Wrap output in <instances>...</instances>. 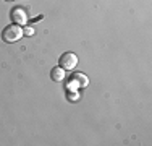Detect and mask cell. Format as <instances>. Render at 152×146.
<instances>
[{
	"instance_id": "cell-1",
	"label": "cell",
	"mask_w": 152,
	"mask_h": 146,
	"mask_svg": "<svg viewBox=\"0 0 152 146\" xmlns=\"http://www.w3.org/2000/svg\"><path fill=\"white\" fill-rule=\"evenodd\" d=\"M21 36H23V29L18 26V24H15V23L5 26L3 31H2V39L5 42H8V44H13V42L20 41Z\"/></svg>"
},
{
	"instance_id": "cell-2",
	"label": "cell",
	"mask_w": 152,
	"mask_h": 146,
	"mask_svg": "<svg viewBox=\"0 0 152 146\" xmlns=\"http://www.w3.org/2000/svg\"><path fill=\"white\" fill-rule=\"evenodd\" d=\"M76 65H78V57H76V54H73V52H65V54H61L60 58H58V67H61L65 72L73 70Z\"/></svg>"
},
{
	"instance_id": "cell-3",
	"label": "cell",
	"mask_w": 152,
	"mask_h": 146,
	"mask_svg": "<svg viewBox=\"0 0 152 146\" xmlns=\"http://www.w3.org/2000/svg\"><path fill=\"white\" fill-rule=\"evenodd\" d=\"M10 18H12V21H13L15 24H18V26H23V24L28 23V15H26V12H24L23 8H20V7L12 10Z\"/></svg>"
},
{
	"instance_id": "cell-4",
	"label": "cell",
	"mask_w": 152,
	"mask_h": 146,
	"mask_svg": "<svg viewBox=\"0 0 152 146\" xmlns=\"http://www.w3.org/2000/svg\"><path fill=\"white\" fill-rule=\"evenodd\" d=\"M71 80H73V83L76 85V88H86V86L89 85V78L84 75V73H81V72L73 73Z\"/></svg>"
},
{
	"instance_id": "cell-5",
	"label": "cell",
	"mask_w": 152,
	"mask_h": 146,
	"mask_svg": "<svg viewBox=\"0 0 152 146\" xmlns=\"http://www.w3.org/2000/svg\"><path fill=\"white\" fill-rule=\"evenodd\" d=\"M50 78L53 81H63L65 80V70L61 67H53L52 72H50Z\"/></svg>"
},
{
	"instance_id": "cell-6",
	"label": "cell",
	"mask_w": 152,
	"mask_h": 146,
	"mask_svg": "<svg viewBox=\"0 0 152 146\" xmlns=\"http://www.w3.org/2000/svg\"><path fill=\"white\" fill-rule=\"evenodd\" d=\"M23 34H26V36H32V34H34V29H32L31 26H26V28L23 29Z\"/></svg>"
},
{
	"instance_id": "cell-7",
	"label": "cell",
	"mask_w": 152,
	"mask_h": 146,
	"mask_svg": "<svg viewBox=\"0 0 152 146\" xmlns=\"http://www.w3.org/2000/svg\"><path fill=\"white\" fill-rule=\"evenodd\" d=\"M68 97H70V99H79V94H78V91H76V93H71V91H70V94H68Z\"/></svg>"
},
{
	"instance_id": "cell-8",
	"label": "cell",
	"mask_w": 152,
	"mask_h": 146,
	"mask_svg": "<svg viewBox=\"0 0 152 146\" xmlns=\"http://www.w3.org/2000/svg\"><path fill=\"white\" fill-rule=\"evenodd\" d=\"M42 18H44V16H42V15H41V16H36V18H32V23H36V21H39V20H42Z\"/></svg>"
},
{
	"instance_id": "cell-9",
	"label": "cell",
	"mask_w": 152,
	"mask_h": 146,
	"mask_svg": "<svg viewBox=\"0 0 152 146\" xmlns=\"http://www.w3.org/2000/svg\"><path fill=\"white\" fill-rule=\"evenodd\" d=\"M7 2H10V0H7Z\"/></svg>"
}]
</instances>
